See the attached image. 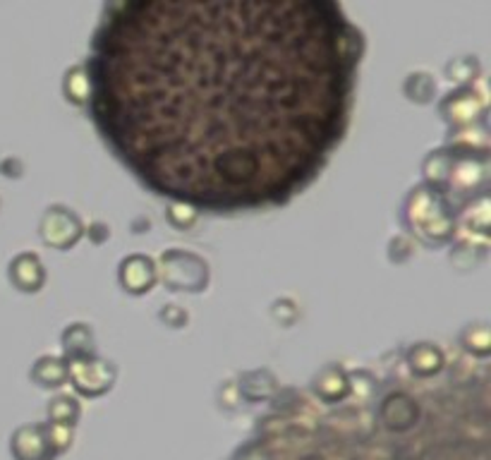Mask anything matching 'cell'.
<instances>
[{"instance_id":"obj_1","label":"cell","mask_w":491,"mask_h":460,"mask_svg":"<svg viewBox=\"0 0 491 460\" xmlns=\"http://www.w3.org/2000/svg\"><path fill=\"white\" fill-rule=\"evenodd\" d=\"M362 51L333 0H120L89 44V118L159 197L283 207L346 137Z\"/></svg>"}]
</instances>
